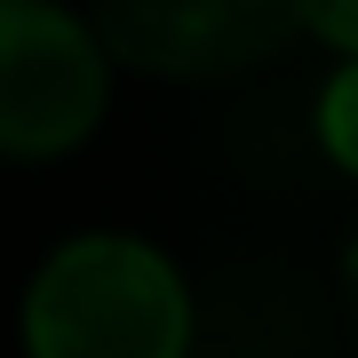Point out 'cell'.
Segmentation results:
<instances>
[{
    "label": "cell",
    "instance_id": "cell-1",
    "mask_svg": "<svg viewBox=\"0 0 358 358\" xmlns=\"http://www.w3.org/2000/svg\"><path fill=\"white\" fill-rule=\"evenodd\" d=\"M32 358H192V287L128 231H80L24 287Z\"/></svg>",
    "mask_w": 358,
    "mask_h": 358
},
{
    "label": "cell",
    "instance_id": "cell-4",
    "mask_svg": "<svg viewBox=\"0 0 358 358\" xmlns=\"http://www.w3.org/2000/svg\"><path fill=\"white\" fill-rule=\"evenodd\" d=\"M319 143L334 152L343 176H358V56L327 80V96H319Z\"/></svg>",
    "mask_w": 358,
    "mask_h": 358
},
{
    "label": "cell",
    "instance_id": "cell-2",
    "mask_svg": "<svg viewBox=\"0 0 358 358\" xmlns=\"http://www.w3.org/2000/svg\"><path fill=\"white\" fill-rule=\"evenodd\" d=\"M112 103V48L56 0H0V159H64Z\"/></svg>",
    "mask_w": 358,
    "mask_h": 358
},
{
    "label": "cell",
    "instance_id": "cell-6",
    "mask_svg": "<svg viewBox=\"0 0 358 358\" xmlns=\"http://www.w3.org/2000/svg\"><path fill=\"white\" fill-rule=\"evenodd\" d=\"M343 310H350V327H358V231H350V247H343Z\"/></svg>",
    "mask_w": 358,
    "mask_h": 358
},
{
    "label": "cell",
    "instance_id": "cell-5",
    "mask_svg": "<svg viewBox=\"0 0 358 358\" xmlns=\"http://www.w3.org/2000/svg\"><path fill=\"white\" fill-rule=\"evenodd\" d=\"M303 24L319 40H334L343 56H358V0H303Z\"/></svg>",
    "mask_w": 358,
    "mask_h": 358
},
{
    "label": "cell",
    "instance_id": "cell-3",
    "mask_svg": "<svg viewBox=\"0 0 358 358\" xmlns=\"http://www.w3.org/2000/svg\"><path fill=\"white\" fill-rule=\"evenodd\" d=\"M303 0H96V40L152 80H231L279 56Z\"/></svg>",
    "mask_w": 358,
    "mask_h": 358
}]
</instances>
